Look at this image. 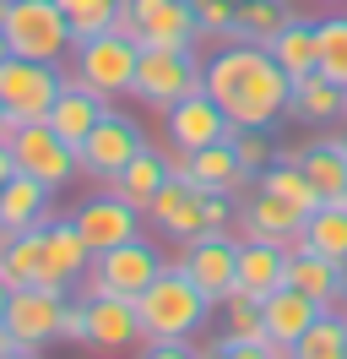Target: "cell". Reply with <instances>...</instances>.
I'll list each match as a JSON object with an SVG mask.
<instances>
[{
  "label": "cell",
  "mask_w": 347,
  "mask_h": 359,
  "mask_svg": "<svg viewBox=\"0 0 347 359\" xmlns=\"http://www.w3.org/2000/svg\"><path fill=\"white\" fill-rule=\"evenodd\" d=\"M65 299L71 294L49 289V283H27V289H11V299H6V332H17L22 343H33L43 354V343H55L60 337V316H65Z\"/></svg>",
  "instance_id": "cell-13"
},
{
  "label": "cell",
  "mask_w": 347,
  "mask_h": 359,
  "mask_svg": "<svg viewBox=\"0 0 347 359\" xmlns=\"http://www.w3.org/2000/svg\"><path fill=\"white\" fill-rule=\"evenodd\" d=\"M288 17L293 11H282V0H244L239 17H234V39L228 44H271Z\"/></svg>",
  "instance_id": "cell-33"
},
{
  "label": "cell",
  "mask_w": 347,
  "mask_h": 359,
  "mask_svg": "<svg viewBox=\"0 0 347 359\" xmlns=\"http://www.w3.org/2000/svg\"><path fill=\"white\" fill-rule=\"evenodd\" d=\"M136 343H147L136 299H125V294H92L87 299V348L120 354V348H136Z\"/></svg>",
  "instance_id": "cell-17"
},
{
  "label": "cell",
  "mask_w": 347,
  "mask_h": 359,
  "mask_svg": "<svg viewBox=\"0 0 347 359\" xmlns=\"http://www.w3.org/2000/svg\"><path fill=\"white\" fill-rule=\"evenodd\" d=\"M11 131H17V120L6 114V104H0V142H11Z\"/></svg>",
  "instance_id": "cell-40"
},
{
  "label": "cell",
  "mask_w": 347,
  "mask_h": 359,
  "mask_svg": "<svg viewBox=\"0 0 347 359\" xmlns=\"http://www.w3.org/2000/svg\"><path fill=\"white\" fill-rule=\"evenodd\" d=\"M60 88H65V71L49 66V60H22V55H6V60H0V104H6V114H11L17 126L49 120Z\"/></svg>",
  "instance_id": "cell-7"
},
{
  "label": "cell",
  "mask_w": 347,
  "mask_h": 359,
  "mask_svg": "<svg viewBox=\"0 0 347 359\" xmlns=\"http://www.w3.org/2000/svg\"><path fill=\"white\" fill-rule=\"evenodd\" d=\"M288 283L304 289L315 305H342V262H331V256H320L309 245H299L288 256Z\"/></svg>",
  "instance_id": "cell-26"
},
{
  "label": "cell",
  "mask_w": 347,
  "mask_h": 359,
  "mask_svg": "<svg viewBox=\"0 0 347 359\" xmlns=\"http://www.w3.org/2000/svg\"><path fill=\"white\" fill-rule=\"evenodd\" d=\"M0 278H6V289L43 283V224L6 234V245H0Z\"/></svg>",
  "instance_id": "cell-27"
},
{
  "label": "cell",
  "mask_w": 347,
  "mask_h": 359,
  "mask_svg": "<svg viewBox=\"0 0 347 359\" xmlns=\"http://www.w3.org/2000/svg\"><path fill=\"white\" fill-rule=\"evenodd\" d=\"M147 218L163 229L169 240L185 245V240H195V234H206V191H201L190 175H169L163 191L147 202Z\"/></svg>",
  "instance_id": "cell-15"
},
{
  "label": "cell",
  "mask_w": 347,
  "mask_h": 359,
  "mask_svg": "<svg viewBox=\"0 0 347 359\" xmlns=\"http://www.w3.org/2000/svg\"><path fill=\"white\" fill-rule=\"evenodd\" d=\"M0 22H6V0H0Z\"/></svg>",
  "instance_id": "cell-44"
},
{
  "label": "cell",
  "mask_w": 347,
  "mask_h": 359,
  "mask_svg": "<svg viewBox=\"0 0 347 359\" xmlns=\"http://www.w3.org/2000/svg\"><path fill=\"white\" fill-rule=\"evenodd\" d=\"M17 175V158H11V142H0V185Z\"/></svg>",
  "instance_id": "cell-39"
},
{
  "label": "cell",
  "mask_w": 347,
  "mask_h": 359,
  "mask_svg": "<svg viewBox=\"0 0 347 359\" xmlns=\"http://www.w3.org/2000/svg\"><path fill=\"white\" fill-rule=\"evenodd\" d=\"M163 267H169V256H163L157 245L125 240V245L92 256V267H87V278L76 283V294H82V299H92V294H125V299H136Z\"/></svg>",
  "instance_id": "cell-5"
},
{
  "label": "cell",
  "mask_w": 347,
  "mask_h": 359,
  "mask_svg": "<svg viewBox=\"0 0 347 359\" xmlns=\"http://www.w3.org/2000/svg\"><path fill=\"white\" fill-rule=\"evenodd\" d=\"M76 55V82L82 88H92L98 98H130V88H136V66H141V44L130 39V33H120V27H108V33H92V39H82V44L71 49Z\"/></svg>",
  "instance_id": "cell-4"
},
{
  "label": "cell",
  "mask_w": 347,
  "mask_h": 359,
  "mask_svg": "<svg viewBox=\"0 0 347 359\" xmlns=\"http://www.w3.org/2000/svg\"><path fill=\"white\" fill-rule=\"evenodd\" d=\"M60 11H65V22H71V33H76V44H82L92 33H108V27H114L120 0H60Z\"/></svg>",
  "instance_id": "cell-35"
},
{
  "label": "cell",
  "mask_w": 347,
  "mask_h": 359,
  "mask_svg": "<svg viewBox=\"0 0 347 359\" xmlns=\"http://www.w3.org/2000/svg\"><path fill=\"white\" fill-rule=\"evenodd\" d=\"M304 245L331 256V262H347V207L320 202L309 218H304Z\"/></svg>",
  "instance_id": "cell-32"
},
{
  "label": "cell",
  "mask_w": 347,
  "mask_h": 359,
  "mask_svg": "<svg viewBox=\"0 0 347 359\" xmlns=\"http://www.w3.org/2000/svg\"><path fill=\"white\" fill-rule=\"evenodd\" d=\"M201 88H206V66H195L190 49H141L130 98H141L147 109H169V104H179Z\"/></svg>",
  "instance_id": "cell-8"
},
{
  "label": "cell",
  "mask_w": 347,
  "mask_h": 359,
  "mask_svg": "<svg viewBox=\"0 0 347 359\" xmlns=\"http://www.w3.org/2000/svg\"><path fill=\"white\" fill-rule=\"evenodd\" d=\"M266 49L277 55V66L288 71V82H299V76H309V71H320V66H315V22L288 17V22H282V33H277Z\"/></svg>",
  "instance_id": "cell-30"
},
{
  "label": "cell",
  "mask_w": 347,
  "mask_h": 359,
  "mask_svg": "<svg viewBox=\"0 0 347 359\" xmlns=\"http://www.w3.org/2000/svg\"><path fill=\"white\" fill-rule=\"evenodd\" d=\"M239 212H244V234L277 240V245H288V250L304 245V212H299V207H288V202H277L271 191H260V185H255V196L239 207Z\"/></svg>",
  "instance_id": "cell-18"
},
{
  "label": "cell",
  "mask_w": 347,
  "mask_h": 359,
  "mask_svg": "<svg viewBox=\"0 0 347 359\" xmlns=\"http://www.w3.org/2000/svg\"><path fill=\"white\" fill-rule=\"evenodd\" d=\"M49 185L33 175H11L6 185H0V229L6 234H17V229H38L49 224Z\"/></svg>",
  "instance_id": "cell-23"
},
{
  "label": "cell",
  "mask_w": 347,
  "mask_h": 359,
  "mask_svg": "<svg viewBox=\"0 0 347 359\" xmlns=\"http://www.w3.org/2000/svg\"><path fill=\"white\" fill-rule=\"evenodd\" d=\"M174 262L190 272V278H195V289L206 294L212 305H222V294H228V289L239 283V245L228 240V229L185 240V250H179Z\"/></svg>",
  "instance_id": "cell-12"
},
{
  "label": "cell",
  "mask_w": 347,
  "mask_h": 359,
  "mask_svg": "<svg viewBox=\"0 0 347 359\" xmlns=\"http://www.w3.org/2000/svg\"><path fill=\"white\" fill-rule=\"evenodd\" d=\"M234 6H244V0H234Z\"/></svg>",
  "instance_id": "cell-45"
},
{
  "label": "cell",
  "mask_w": 347,
  "mask_h": 359,
  "mask_svg": "<svg viewBox=\"0 0 347 359\" xmlns=\"http://www.w3.org/2000/svg\"><path fill=\"white\" fill-rule=\"evenodd\" d=\"M6 299H11V289H6V278H0V321H6Z\"/></svg>",
  "instance_id": "cell-41"
},
{
  "label": "cell",
  "mask_w": 347,
  "mask_h": 359,
  "mask_svg": "<svg viewBox=\"0 0 347 359\" xmlns=\"http://www.w3.org/2000/svg\"><path fill=\"white\" fill-rule=\"evenodd\" d=\"M190 6H195L201 39H212V44H228V39H234V17H239L234 0H190Z\"/></svg>",
  "instance_id": "cell-36"
},
{
  "label": "cell",
  "mask_w": 347,
  "mask_h": 359,
  "mask_svg": "<svg viewBox=\"0 0 347 359\" xmlns=\"http://www.w3.org/2000/svg\"><path fill=\"white\" fill-rule=\"evenodd\" d=\"M342 305H347V262H342Z\"/></svg>",
  "instance_id": "cell-42"
},
{
  "label": "cell",
  "mask_w": 347,
  "mask_h": 359,
  "mask_svg": "<svg viewBox=\"0 0 347 359\" xmlns=\"http://www.w3.org/2000/svg\"><path fill=\"white\" fill-rule=\"evenodd\" d=\"M325 305H315L304 289H293V283H282V289H271L266 299H260V316H266V332L277 337V343H288V354H293V343L304 337V327L320 316Z\"/></svg>",
  "instance_id": "cell-22"
},
{
  "label": "cell",
  "mask_w": 347,
  "mask_h": 359,
  "mask_svg": "<svg viewBox=\"0 0 347 359\" xmlns=\"http://www.w3.org/2000/svg\"><path fill=\"white\" fill-rule=\"evenodd\" d=\"M293 359H347V311L337 316L325 305V311L304 327V337L293 343Z\"/></svg>",
  "instance_id": "cell-31"
},
{
  "label": "cell",
  "mask_w": 347,
  "mask_h": 359,
  "mask_svg": "<svg viewBox=\"0 0 347 359\" xmlns=\"http://www.w3.org/2000/svg\"><path fill=\"white\" fill-rule=\"evenodd\" d=\"M228 142H234L239 163H244L250 175H260V169L271 163V147H266V131H260V126H234V131H228Z\"/></svg>",
  "instance_id": "cell-37"
},
{
  "label": "cell",
  "mask_w": 347,
  "mask_h": 359,
  "mask_svg": "<svg viewBox=\"0 0 347 359\" xmlns=\"http://www.w3.org/2000/svg\"><path fill=\"white\" fill-rule=\"evenodd\" d=\"M163 180H169V158L157 153V147H141V153L130 158L120 175L108 180V185H114V191H120L130 207H141V212H147V202L163 191Z\"/></svg>",
  "instance_id": "cell-28"
},
{
  "label": "cell",
  "mask_w": 347,
  "mask_h": 359,
  "mask_svg": "<svg viewBox=\"0 0 347 359\" xmlns=\"http://www.w3.org/2000/svg\"><path fill=\"white\" fill-rule=\"evenodd\" d=\"M11 158H17V175L43 180L49 191H65V185L76 180V169H82L76 147H71L49 120H27V126H17V131H11Z\"/></svg>",
  "instance_id": "cell-9"
},
{
  "label": "cell",
  "mask_w": 347,
  "mask_h": 359,
  "mask_svg": "<svg viewBox=\"0 0 347 359\" xmlns=\"http://www.w3.org/2000/svg\"><path fill=\"white\" fill-rule=\"evenodd\" d=\"M299 169L309 175V185L320 191V202H342L347 196V142L342 136H320L299 153Z\"/></svg>",
  "instance_id": "cell-25"
},
{
  "label": "cell",
  "mask_w": 347,
  "mask_h": 359,
  "mask_svg": "<svg viewBox=\"0 0 347 359\" xmlns=\"http://www.w3.org/2000/svg\"><path fill=\"white\" fill-rule=\"evenodd\" d=\"M120 33H130L141 49H190L201 39L190 0H120Z\"/></svg>",
  "instance_id": "cell-6"
},
{
  "label": "cell",
  "mask_w": 347,
  "mask_h": 359,
  "mask_svg": "<svg viewBox=\"0 0 347 359\" xmlns=\"http://www.w3.org/2000/svg\"><path fill=\"white\" fill-rule=\"evenodd\" d=\"M288 256H293V250L277 245V240L244 234V240H239V289L260 294V299L271 289H282V283H288Z\"/></svg>",
  "instance_id": "cell-20"
},
{
  "label": "cell",
  "mask_w": 347,
  "mask_h": 359,
  "mask_svg": "<svg viewBox=\"0 0 347 359\" xmlns=\"http://www.w3.org/2000/svg\"><path fill=\"white\" fill-rule=\"evenodd\" d=\"M288 114L304 126H337V120H347V88H337L325 71H309L288 93Z\"/></svg>",
  "instance_id": "cell-19"
},
{
  "label": "cell",
  "mask_w": 347,
  "mask_h": 359,
  "mask_svg": "<svg viewBox=\"0 0 347 359\" xmlns=\"http://www.w3.org/2000/svg\"><path fill=\"white\" fill-rule=\"evenodd\" d=\"M147 147V136H141V126L130 120V114H120L114 104L104 109V120L87 131V142L76 147V158H82V175H92V180H114L120 169H125L130 158Z\"/></svg>",
  "instance_id": "cell-10"
},
{
  "label": "cell",
  "mask_w": 347,
  "mask_h": 359,
  "mask_svg": "<svg viewBox=\"0 0 347 359\" xmlns=\"http://www.w3.org/2000/svg\"><path fill=\"white\" fill-rule=\"evenodd\" d=\"M190 180L201 185V191H217V196H239L244 185H250V169L239 163L234 142L222 136V142H212V147H201V153H190Z\"/></svg>",
  "instance_id": "cell-24"
},
{
  "label": "cell",
  "mask_w": 347,
  "mask_h": 359,
  "mask_svg": "<svg viewBox=\"0 0 347 359\" xmlns=\"http://www.w3.org/2000/svg\"><path fill=\"white\" fill-rule=\"evenodd\" d=\"M315 66H320L337 88H347V17L315 22Z\"/></svg>",
  "instance_id": "cell-34"
},
{
  "label": "cell",
  "mask_w": 347,
  "mask_h": 359,
  "mask_svg": "<svg viewBox=\"0 0 347 359\" xmlns=\"http://www.w3.org/2000/svg\"><path fill=\"white\" fill-rule=\"evenodd\" d=\"M141 207H130L114 185L108 191H98V196H87L82 207H76V218L71 224L82 229V240L92 245V256L98 250H114V245H125V240H141Z\"/></svg>",
  "instance_id": "cell-11"
},
{
  "label": "cell",
  "mask_w": 347,
  "mask_h": 359,
  "mask_svg": "<svg viewBox=\"0 0 347 359\" xmlns=\"http://www.w3.org/2000/svg\"><path fill=\"white\" fill-rule=\"evenodd\" d=\"M6 55H11V49H6V39H0V60H6Z\"/></svg>",
  "instance_id": "cell-43"
},
{
  "label": "cell",
  "mask_w": 347,
  "mask_h": 359,
  "mask_svg": "<svg viewBox=\"0 0 347 359\" xmlns=\"http://www.w3.org/2000/svg\"><path fill=\"white\" fill-rule=\"evenodd\" d=\"M206 93L222 104V114L234 126H260L266 131L288 114L293 82L266 44H228L206 60Z\"/></svg>",
  "instance_id": "cell-1"
},
{
  "label": "cell",
  "mask_w": 347,
  "mask_h": 359,
  "mask_svg": "<svg viewBox=\"0 0 347 359\" xmlns=\"http://www.w3.org/2000/svg\"><path fill=\"white\" fill-rule=\"evenodd\" d=\"M136 316H141V337L157 343V337H195L212 316V299L195 289V278L179 262L152 278L147 289L136 294Z\"/></svg>",
  "instance_id": "cell-2"
},
{
  "label": "cell",
  "mask_w": 347,
  "mask_h": 359,
  "mask_svg": "<svg viewBox=\"0 0 347 359\" xmlns=\"http://www.w3.org/2000/svg\"><path fill=\"white\" fill-rule=\"evenodd\" d=\"M255 185H260V191H271L277 202L299 207L304 218H309V212L320 207V191H315V185H309V175H304L299 163H288V158H277V163H266V169L255 175Z\"/></svg>",
  "instance_id": "cell-29"
},
{
  "label": "cell",
  "mask_w": 347,
  "mask_h": 359,
  "mask_svg": "<svg viewBox=\"0 0 347 359\" xmlns=\"http://www.w3.org/2000/svg\"><path fill=\"white\" fill-rule=\"evenodd\" d=\"M104 109H108V98H98L92 88H82L76 76H65L60 98H55V109H49V126H55V131H60L71 147H82L87 131L104 120Z\"/></svg>",
  "instance_id": "cell-21"
},
{
  "label": "cell",
  "mask_w": 347,
  "mask_h": 359,
  "mask_svg": "<svg viewBox=\"0 0 347 359\" xmlns=\"http://www.w3.org/2000/svg\"><path fill=\"white\" fill-rule=\"evenodd\" d=\"M60 337L65 343H87V299H65V316H60Z\"/></svg>",
  "instance_id": "cell-38"
},
{
  "label": "cell",
  "mask_w": 347,
  "mask_h": 359,
  "mask_svg": "<svg viewBox=\"0 0 347 359\" xmlns=\"http://www.w3.org/2000/svg\"><path fill=\"white\" fill-rule=\"evenodd\" d=\"M0 39H6L11 55H22V60H49V66H60L65 55L76 49V33L65 22L60 0H6Z\"/></svg>",
  "instance_id": "cell-3"
},
{
  "label": "cell",
  "mask_w": 347,
  "mask_h": 359,
  "mask_svg": "<svg viewBox=\"0 0 347 359\" xmlns=\"http://www.w3.org/2000/svg\"><path fill=\"white\" fill-rule=\"evenodd\" d=\"M92 267V245L82 240V229L71 224H43V283L60 294H76V283Z\"/></svg>",
  "instance_id": "cell-16"
},
{
  "label": "cell",
  "mask_w": 347,
  "mask_h": 359,
  "mask_svg": "<svg viewBox=\"0 0 347 359\" xmlns=\"http://www.w3.org/2000/svg\"><path fill=\"white\" fill-rule=\"evenodd\" d=\"M163 131H169L174 147L201 153V147H212V142H222V136L234 131V120L222 114V104H217L212 93L201 88V93H190V98H179V104L163 109Z\"/></svg>",
  "instance_id": "cell-14"
}]
</instances>
